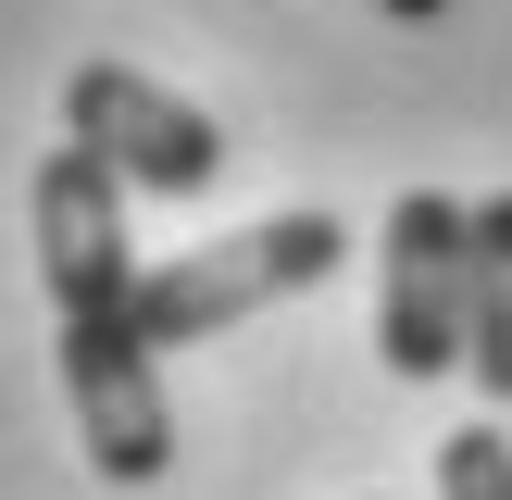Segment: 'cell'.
I'll return each mask as SVG.
<instances>
[{"label":"cell","instance_id":"obj_1","mask_svg":"<svg viewBox=\"0 0 512 500\" xmlns=\"http://www.w3.org/2000/svg\"><path fill=\"white\" fill-rule=\"evenodd\" d=\"M338 263H350L338 213H263V225H238V238H200V250H175V263H150L138 275V338L150 350H200V338H225V325H250L263 300L325 288Z\"/></svg>","mask_w":512,"mask_h":500},{"label":"cell","instance_id":"obj_2","mask_svg":"<svg viewBox=\"0 0 512 500\" xmlns=\"http://www.w3.org/2000/svg\"><path fill=\"white\" fill-rule=\"evenodd\" d=\"M463 325H475V200L450 188H400L388 200V250H375V350L388 375H463Z\"/></svg>","mask_w":512,"mask_h":500},{"label":"cell","instance_id":"obj_3","mask_svg":"<svg viewBox=\"0 0 512 500\" xmlns=\"http://www.w3.org/2000/svg\"><path fill=\"white\" fill-rule=\"evenodd\" d=\"M25 225H38V288L63 325L88 313H138V238H125V175L100 163L88 138H63L38 163V188H25Z\"/></svg>","mask_w":512,"mask_h":500},{"label":"cell","instance_id":"obj_4","mask_svg":"<svg viewBox=\"0 0 512 500\" xmlns=\"http://www.w3.org/2000/svg\"><path fill=\"white\" fill-rule=\"evenodd\" d=\"M63 138H88L100 163H113L125 188H150V200H200L225 175L213 113H188L175 88H150L138 63H75L63 75Z\"/></svg>","mask_w":512,"mask_h":500},{"label":"cell","instance_id":"obj_5","mask_svg":"<svg viewBox=\"0 0 512 500\" xmlns=\"http://www.w3.org/2000/svg\"><path fill=\"white\" fill-rule=\"evenodd\" d=\"M63 400H75V438L113 488H150L175 463V400H163V350L138 338V313H88L63 325Z\"/></svg>","mask_w":512,"mask_h":500},{"label":"cell","instance_id":"obj_6","mask_svg":"<svg viewBox=\"0 0 512 500\" xmlns=\"http://www.w3.org/2000/svg\"><path fill=\"white\" fill-rule=\"evenodd\" d=\"M463 375L512 413V188L475 200V325H463Z\"/></svg>","mask_w":512,"mask_h":500},{"label":"cell","instance_id":"obj_7","mask_svg":"<svg viewBox=\"0 0 512 500\" xmlns=\"http://www.w3.org/2000/svg\"><path fill=\"white\" fill-rule=\"evenodd\" d=\"M438 500H512V438H500V425L438 438Z\"/></svg>","mask_w":512,"mask_h":500},{"label":"cell","instance_id":"obj_8","mask_svg":"<svg viewBox=\"0 0 512 500\" xmlns=\"http://www.w3.org/2000/svg\"><path fill=\"white\" fill-rule=\"evenodd\" d=\"M388 13H413V25H425V13H450V0H388Z\"/></svg>","mask_w":512,"mask_h":500}]
</instances>
